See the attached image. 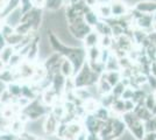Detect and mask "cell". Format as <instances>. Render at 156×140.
I'll return each mask as SVG.
<instances>
[{
	"label": "cell",
	"instance_id": "cell-1",
	"mask_svg": "<svg viewBox=\"0 0 156 140\" xmlns=\"http://www.w3.org/2000/svg\"><path fill=\"white\" fill-rule=\"evenodd\" d=\"M46 31L48 42L50 45L51 50L55 52V53L59 54L63 59H66V60L70 61L72 67H73V73L76 75L82 69V67L86 63V50L83 47L64 45L55 34L52 33L51 31H49L48 28H47Z\"/></svg>",
	"mask_w": 156,
	"mask_h": 140
},
{
	"label": "cell",
	"instance_id": "cell-2",
	"mask_svg": "<svg viewBox=\"0 0 156 140\" xmlns=\"http://www.w3.org/2000/svg\"><path fill=\"white\" fill-rule=\"evenodd\" d=\"M99 77L100 76L94 73L90 68V66L87 64V62H86L82 67V69L72 77V81H73V84H75V89L90 88L97 84Z\"/></svg>",
	"mask_w": 156,
	"mask_h": 140
},
{
	"label": "cell",
	"instance_id": "cell-3",
	"mask_svg": "<svg viewBox=\"0 0 156 140\" xmlns=\"http://www.w3.org/2000/svg\"><path fill=\"white\" fill-rule=\"evenodd\" d=\"M48 110L47 106L42 103V100H39V98L30 100L28 103V105L25 106L21 112H20V117L23 120H30V121H35V120L40 119L41 117L48 114Z\"/></svg>",
	"mask_w": 156,
	"mask_h": 140
},
{
	"label": "cell",
	"instance_id": "cell-4",
	"mask_svg": "<svg viewBox=\"0 0 156 140\" xmlns=\"http://www.w3.org/2000/svg\"><path fill=\"white\" fill-rule=\"evenodd\" d=\"M125 125L128 126L130 132L134 134L136 139H142L143 132H144V126H143L142 120H140L133 112H125L122 116Z\"/></svg>",
	"mask_w": 156,
	"mask_h": 140
},
{
	"label": "cell",
	"instance_id": "cell-5",
	"mask_svg": "<svg viewBox=\"0 0 156 140\" xmlns=\"http://www.w3.org/2000/svg\"><path fill=\"white\" fill-rule=\"evenodd\" d=\"M43 19H44L43 9L32 8L30 11H28L27 13H25L23 15H22L21 22L30 23V25H32V28H33V32L37 33V32H40V28L42 27Z\"/></svg>",
	"mask_w": 156,
	"mask_h": 140
},
{
	"label": "cell",
	"instance_id": "cell-6",
	"mask_svg": "<svg viewBox=\"0 0 156 140\" xmlns=\"http://www.w3.org/2000/svg\"><path fill=\"white\" fill-rule=\"evenodd\" d=\"M132 20H133V25L136 29L143 31V32H147L149 33V31H153V25H154V19H153V15L149 14H142L139 13L136 11H132Z\"/></svg>",
	"mask_w": 156,
	"mask_h": 140
},
{
	"label": "cell",
	"instance_id": "cell-7",
	"mask_svg": "<svg viewBox=\"0 0 156 140\" xmlns=\"http://www.w3.org/2000/svg\"><path fill=\"white\" fill-rule=\"evenodd\" d=\"M108 2H110L111 6L112 18H114V19L122 18V16L127 15L130 12V8L122 0H110Z\"/></svg>",
	"mask_w": 156,
	"mask_h": 140
},
{
	"label": "cell",
	"instance_id": "cell-8",
	"mask_svg": "<svg viewBox=\"0 0 156 140\" xmlns=\"http://www.w3.org/2000/svg\"><path fill=\"white\" fill-rule=\"evenodd\" d=\"M133 9L139 13L153 15L156 13V1L155 0H141L134 5Z\"/></svg>",
	"mask_w": 156,
	"mask_h": 140
},
{
	"label": "cell",
	"instance_id": "cell-9",
	"mask_svg": "<svg viewBox=\"0 0 156 140\" xmlns=\"http://www.w3.org/2000/svg\"><path fill=\"white\" fill-rule=\"evenodd\" d=\"M22 15H23V13H22V11H21V8L20 7H18V8H15L14 11H12L11 13H8L2 19V22L5 23V25H7V26L12 27V28H16V27L20 25V22H21V19H22Z\"/></svg>",
	"mask_w": 156,
	"mask_h": 140
},
{
	"label": "cell",
	"instance_id": "cell-10",
	"mask_svg": "<svg viewBox=\"0 0 156 140\" xmlns=\"http://www.w3.org/2000/svg\"><path fill=\"white\" fill-rule=\"evenodd\" d=\"M59 119H57L51 112L47 114L46 121L43 124V130H44V133L48 134V135H55L56 132H57V128H58L59 125Z\"/></svg>",
	"mask_w": 156,
	"mask_h": 140
},
{
	"label": "cell",
	"instance_id": "cell-11",
	"mask_svg": "<svg viewBox=\"0 0 156 140\" xmlns=\"http://www.w3.org/2000/svg\"><path fill=\"white\" fill-rule=\"evenodd\" d=\"M69 5V0H46L43 11H47L49 13H56Z\"/></svg>",
	"mask_w": 156,
	"mask_h": 140
},
{
	"label": "cell",
	"instance_id": "cell-12",
	"mask_svg": "<svg viewBox=\"0 0 156 140\" xmlns=\"http://www.w3.org/2000/svg\"><path fill=\"white\" fill-rule=\"evenodd\" d=\"M83 18H84L85 22L90 27H92V28H94L96 25L100 21L97 12H96V9H94V8H91V7H89V6L85 7L84 12H83Z\"/></svg>",
	"mask_w": 156,
	"mask_h": 140
},
{
	"label": "cell",
	"instance_id": "cell-13",
	"mask_svg": "<svg viewBox=\"0 0 156 140\" xmlns=\"http://www.w3.org/2000/svg\"><path fill=\"white\" fill-rule=\"evenodd\" d=\"M96 12H97L98 16L100 20H108L112 18V13H111V6L110 2H98V5L94 7Z\"/></svg>",
	"mask_w": 156,
	"mask_h": 140
},
{
	"label": "cell",
	"instance_id": "cell-14",
	"mask_svg": "<svg viewBox=\"0 0 156 140\" xmlns=\"http://www.w3.org/2000/svg\"><path fill=\"white\" fill-rule=\"evenodd\" d=\"M99 40H100V35L96 32V31H92L90 34H87L84 38L83 42V48L85 50L86 49H90L93 47H99Z\"/></svg>",
	"mask_w": 156,
	"mask_h": 140
},
{
	"label": "cell",
	"instance_id": "cell-15",
	"mask_svg": "<svg viewBox=\"0 0 156 140\" xmlns=\"http://www.w3.org/2000/svg\"><path fill=\"white\" fill-rule=\"evenodd\" d=\"M59 74L65 77V78H72L73 77V67H72L71 62L66 59H63L62 60V63L59 66Z\"/></svg>",
	"mask_w": 156,
	"mask_h": 140
},
{
	"label": "cell",
	"instance_id": "cell-16",
	"mask_svg": "<svg viewBox=\"0 0 156 140\" xmlns=\"http://www.w3.org/2000/svg\"><path fill=\"white\" fill-rule=\"evenodd\" d=\"M105 71H121V68L119 64V59L112 53L108 60L105 63Z\"/></svg>",
	"mask_w": 156,
	"mask_h": 140
},
{
	"label": "cell",
	"instance_id": "cell-17",
	"mask_svg": "<svg viewBox=\"0 0 156 140\" xmlns=\"http://www.w3.org/2000/svg\"><path fill=\"white\" fill-rule=\"evenodd\" d=\"M93 31H96L100 36H112V28L104 20L99 21L97 25H96V27L93 28Z\"/></svg>",
	"mask_w": 156,
	"mask_h": 140
},
{
	"label": "cell",
	"instance_id": "cell-18",
	"mask_svg": "<svg viewBox=\"0 0 156 140\" xmlns=\"http://www.w3.org/2000/svg\"><path fill=\"white\" fill-rule=\"evenodd\" d=\"M103 76L112 88L115 84H118L122 78L121 77V71H105V73H103Z\"/></svg>",
	"mask_w": 156,
	"mask_h": 140
},
{
	"label": "cell",
	"instance_id": "cell-19",
	"mask_svg": "<svg viewBox=\"0 0 156 140\" xmlns=\"http://www.w3.org/2000/svg\"><path fill=\"white\" fill-rule=\"evenodd\" d=\"M100 53H101V48H99V47H93L90 49H86V62L87 63L99 62Z\"/></svg>",
	"mask_w": 156,
	"mask_h": 140
},
{
	"label": "cell",
	"instance_id": "cell-20",
	"mask_svg": "<svg viewBox=\"0 0 156 140\" xmlns=\"http://www.w3.org/2000/svg\"><path fill=\"white\" fill-rule=\"evenodd\" d=\"M0 82H2L4 84H11L13 82H16V77H15V70L11 69V68H7L5 71L0 74Z\"/></svg>",
	"mask_w": 156,
	"mask_h": 140
},
{
	"label": "cell",
	"instance_id": "cell-21",
	"mask_svg": "<svg viewBox=\"0 0 156 140\" xmlns=\"http://www.w3.org/2000/svg\"><path fill=\"white\" fill-rule=\"evenodd\" d=\"M6 90L14 99L21 97V83L20 82H13V83L8 84L6 87Z\"/></svg>",
	"mask_w": 156,
	"mask_h": 140
},
{
	"label": "cell",
	"instance_id": "cell-22",
	"mask_svg": "<svg viewBox=\"0 0 156 140\" xmlns=\"http://www.w3.org/2000/svg\"><path fill=\"white\" fill-rule=\"evenodd\" d=\"M22 40H23V36L14 32L12 35H9L8 38H6V43H7V46L13 47L14 49H15V48L22 42Z\"/></svg>",
	"mask_w": 156,
	"mask_h": 140
},
{
	"label": "cell",
	"instance_id": "cell-23",
	"mask_svg": "<svg viewBox=\"0 0 156 140\" xmlns=\"http://www.w3.org/2000/svg\"><path fill=\"white\" fill-rule=\"evenodd\" d=\"M83 109H84L87 113L93 114L99 109V104H98V102L94 98H90V99L85 100Z\"/></svg>",
	"mask_w": 156,
	"mask_h": 140
},
{
	"label": "cell",
	"instance_id": "cell-24",
	"mask_svg": "<svg viewBox=\"0 0 156 140\" xmlns=\"http://www.w3.org/2000/svg\"><path fill=\"white\" fill-rule=\"evenodd\" d=\"M15 53V49L11 46H6L1 52H0V60L5 63H8V61L11 60V57L13 56V54Z\"/></svg>",
	"mask_w": 156,
	"mask_h": 140
},
{
	"label": "cell",
	"instance_id": "cell-25",
	"mask_svg": "<svg viewBox=\"0 0 156 140\" xmlns=\"http://www.w3.org/2000/svg\"><path fill=\"white\" fill-rule=\"evenodd\" d=\"M23 61H25V59H23L19 53H16V52H15V53L13 54V56L11 57V60L8 61L7 67L11 68V69H16V68L19 67Z\"/></svg>",
	"mask_w": 156,
	"mask_h": 140
},
{
	"label": "cell",
	"instance_id": "cell-26",
	"mask_svg": "<svg viewBox=\"0 0 156 140\" xmlns=\"http://www.w3.org/2000/svg\"><path fill=\"white\" fill-rule=\"evenodd\" d=\"M1 110L2 109H0V133H6V132H9V126L12 121H9L4 117Z\"/></svg>",
	"mask_w": 156,
	"mask_h": 140
},
{
	"label": "cell",
	"instance_id": "cell-27",
	"mask_svg": "<svg viewBox=\"0 0 156 140\" xmlns=\"http://www.w3.org/2000/svg\"><path fill=\"white\" fill-rule=\"evenodd\" d=\"M112 110L119 114H124L126 112V110H125V102L122 99H118L117 98V99L114 100V103L112 104Z\"/></svg>",
	"mask_w": 156,
	"mask_h": 140
},
{
	"label": "cell",
	"instance_id": "cell-28",
	"mask_svg": "<svg viewBox=\"0 0 156 140\" xmlns=\"http://www.w3.org/2000/svg\"><path fill=\"white\" fill-rule=\"evenodd\" d=\"M113 46V38L112 36H100L99 48L101 49H110Z\"/></svg>",
	"mask_w": 156,
	"mask_h": 140
},
{
	"label": "cell",
	"instance_id": "cell-29",
	"mask_svg": "<svg viewBox=\"0 0 156 140\" xmlns=\"http://www.w3.org/2000/svg\"><path fill=\"white\" fill-rule=\"evenodd\" d=\"M126 88H127V87L121 81H120L118 84H115L114 87L112 88V91H111V92H112V95H113L115 98H117V97H121V95L124 93V91H125V89H126Z\"/></svg>",
	"mask_w": 156,
	"mask_h": 140
},
{
	"label": "cell",
	"instance_id": "cell-30",
	"mask_svg": "<svg viewBox=\"0 0 156 140\" xmlns=\"http://www.w3.org/2000/svg\"><path fill=\"white\" fill-rule=\"evenodd\" d=\"M33 8H37V9H43L44 8V4L46 0H30Z\"/></svg>",
	"mask_w": 156,
	"mask_h": 140
},
{
	"label": "cell",
	"instance_id": "cell-31",
	"mask_svg": "<svg viewBox=\"0 0 156 140\" xmlns=\"http://www.w3.org/2000/svg\"><path fill=\"white\" fill-rule=\"evenodd\" d=\"M147 83L149 84V87L151 90H154L155 91L156 90V77L155 76H153V75H148L147 76Z\"/></svg>",
	"mask_w": 156,
	"mask_h": 140
},
{
	"label": "cell",
	"instance_id": "cell-32",
	"mask_svg": "<svg viewBox=\"0 0 156 140\" xmlns=\"http://www.w3.org/2000/svg\"><path fill=\"white\" fill-rule=\"evenodd\" d=\"M84 2L86 4V6L91 7V8H94V7L98 5L99 0H84Z\"/></svg>",
	"mask_w": 156,
	"mask_h": 140
},
{
	"label": "cell",
	"instance_id": "cell-33",
	"mask_svg": "<svg viewBox=\"0 0 156 140\" xmlns=\"http://www.w3.org/2000/svg\"><path fill=\"white\" fill-rule=\"evenodd\" d=\"M6 46H7L6 39H5V36H4L2 34L0 33V52H1V50H2Z\"/></svg>",
	"mask_w": 156,
	"mask_h": 140
},
{
	"label": "cell",
	"instance_id": "cell-34",
	"mask_svg": "<svg viewBox=\"0 0 156 140\" xmlns=\"http://www.w3.org/2000/svg\"><path fill=\"white\" fill-rule=\"evenodd\" d=\"M8 0H0V14L2 13V11L5 9V7H6V4Z\"/></svg>",
	"mask_w": 156,
	"mask_h": 140
},
{
	"label": "cell",
	"instance_id": "cell-35",
	"mask_svg": "<svg viewBox=\"0 0 156 140\" xmlns=\"http://www.w3.org/2000/svg\"><path fill=\"white\" fill-rule=\"evenodd\" d=\"M7 68H8V67H7L6 63H5V62H2V61L0 60V74L2 73V71H5Z\"/></svg>",
	"mask_w": 156,
	"mask_h": 140
},
{
	"label": "cell",
	"instance_id": "cell-36",
	"mask_svg": "<svg viewBox=\"0 0 156 140\" xmlns=\"http://www.w3.org/2000/svg\"><path fill=\"white\" fill-rule=\"evenodd\" d=\"M78 1H80V0H69V4L70 5H75V4H77Z\"/></svg>",
	"mask_w": 156,
	"mask_h": 140
},
{
	"label": "cell",
	"instance_id": "cell-37",
	"mask_svg": "<svg viewBox=\"0 0 156 140\" xmlns=\"http://www.w3.org/2000/svg\"><path fill=\"white\" fill-rule=\"evenodd\" d=\"M153 31H154V32H156V21L154 22V25H153Z\"/></svg>",
	"mask_w": 156,
	"mask_h": 140
},
{
	"label": "cell",
	"instance_id": "cell-38",
	"mask_svg": "<svg viewBox=\"0 0 156 140\" xmlns=\"http://www.w3.org/2000/svg\"><path fill=\"white\" fill-rule=\"evenodd\" d=\"M153 19H154V22H155V21H156V13L153 14Z\"/></svg>",
	"mask_w": 156,
	"mask_h": 140
},
{
	"label": "cell",
	"instance_id": "cell-39",
	"mask_svg": "<svg viewBox=\"0 0 156 140\" xmlns=\"http://www.w3.org/2000/svg\"><path fill=\"white\" fill-rule=\"evenodd\" d=\"M154 96H155V100H156V90H155V93H154Z\"/></svg>",
	"mask_w": 156,
	"mask_h": 140
}]
</instances>
